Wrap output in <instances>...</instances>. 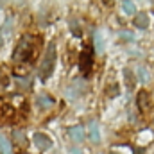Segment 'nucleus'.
Segmentation results:
<instances>
[{
  "label": "nucleus",
  "mask_w": 154,
  "mask_h": 154,
  "mask_svg": "<svg viewBox=\"0 0 154 154\" xmlns=\"http://www.w3.org/2000/svg\"><path fill=\"white\" fill-rule=\"evenodd\" d=\"M122 11H124L125 14H134V13H136L134 2H122Z\"/></svg>",
  "instance_id": "13"
},
{
  "label": "nucleus",
  "mask_w": 154,
  "mask_h": 154,
  "mask_svg": "<svg viewBox=\"0 0 154 154\" xmlns=\"http://www.w3.org/2000/svg\"><path fill=\"white\" fill-rule=\"evenodd\" d=\"M68 136H70V140H74V142H82L84 140V127L82 125H74V127H70L68 129Z\"/></svg>",
  "instance_id": "6"
},
{
  "label": "nucleus",
  "mask_w": 154,
  "mask_h": 154,
  "mask_svg": "<svg viewBox=\"0 0 154 154\" xmlns=\"http://www.w3.org/2000/svg\"><path fill=\"white\" fill-rule=\"evenodd\" d=\"M136 104H138V109L140 111H147L151 108V102H149V93L145 90H142L138 95H136Z\"/></svg>",
  "instance_id": "5"
},
{
  "label": "nucleus",
  "mask_w": 154,
  "mask_h": 154,
  "mask_svg": "<svg viewBox=\"0 0 154 154\" xmlns=\"http://www.w3.org/2000/svg\"><path fill=\"white\" fill-rule=\"evenodd\" d=\"M70 27H72V34H74L75 38H81L82 31H81V27L77 25V22H75V20H72V22H70Z\"/></svg>",
  "instance_id": "14"
},
{
  "label": "nucleus",
  "mask_w": 154,
  "mask_h": 154,
  "mask_svg": "<svg viewBox=\"0 0 154 154\" xmlns=\"http://www.w3.org/2000/svg\"><path fill=\"white\" fill-rule=\"evenodd\" d=\"M108 95H109V97H116V95H118V86H116V84L109 86V91H108Z\"/></svg>",
  "instance_id": "16"
},
{
  "label": "nucleus",
  "mask_w": 154,
  "mask_h": 154,
  "mask_svg": "<svg viewBox=\"0 0 154 154\" xmlns=\"http://www.w3.org/2000/svg\"><path fill=\"white\" fill-rule=\"evenodd\" d=\"M134 25H136L138 29H147V27H149V16H147L145 13L138 14V16L134 18Z\"/></svg>",
  "instance_id": "9"
},
{
  "label": "nucleus",
  "mask_w": 154,
  "mask_h": 154,
  "mask_svg": "<svg viewBox=\"0 0 154 154\" xmlns=\"http://www.w3.org/2000/svg\"><path fill=\"white\" fill-rule=\"evenodd\" d=\"M0 47H2V38H0Z\"/></svg>",
  "instance_id": "20"
},
{
  "label": "nucleus",
  "mask_w": 154,
  "mask_h": 154,
  "mask_svg": "<svg viewBox=\"0 0 154 154\" xmlns=\"http://www.w3.org/2000/svg\"><path fill=\"white\" fill-rule=\"evenodd\" d=\"M36 104H38L39 108L47 109V108H52V106H54V99L43 93V95H38V99H36Z\"/></svg>",
  "instance_id": "8"
},
{
  "label": "nucleus",
  "mask_w": 154,
  "mask_h": 154,
  "mask_svg": "<svg viewBox=\"0 0 154 154\" xmlns=\"http://www.w3.org/2000/svg\"><path fill=\"white\" fill-rule=\"evenodd\" d=\"M124 79H125L127 90H133V88H134V82H136V81H134V75H133V72L125 68V70H124Z\"/></svg>",
  "instance_id": "10"
},
{
  "label": "nucleus",
  "mask_w": 154,
  "mask_h": 154,
  "mask_svg": "<svg viewBox=\"0 0 154 154\" xmlns=\"http://www.w3.org/2000/svg\"><path fill=\"white\" fill-rule=\"evenodd\" d=\"M0 152L2 154H13V149H11V143L5 140V136L0 134Z\"/></svg>",
  "instance_id": "11"
},
{
  "label": "nucleus",
  "mask_w": 154,
  "mask_h": 154,
  "mask_svg": "<svg viewBox=\"0 0 154 154\" xmlns=\"http://www.w3.org/2000/svg\"><path fill=\"white\" fill-rule=\"evenodd\" d=\"M136 74H138V81H140L142 84L149 82V72H147V68H145V66H138Z\"/></svg>",
  "instance_id": "12"
},
{
  "label": "nucleus",
  "mask_w": 154,
  "mask_h": 154,
  "mask_svg": "<svg viewBox=\"0 0 154 154\" xmlns=\"http://www.w3.org/2000/svg\"><path fill=\"white\" fill-rule=\"evenodd\" d=\"M56 57H57V52H56V43L50 41L47 50H45V56L41 59V65H39V77L45 81L54 74V68H56Z\"/></svg>",
  "instance_id": "2"
},
{
  "label": "nucleus",
  "mask_w": 154,
  "mask_h": 154,
  "mask_svg": "<svg viewBox=\"0 0 154 154\" xmlns=\"http://www.w3.org/2000/svg\"><path fill=\"white\" fill-rule=\"evenodd\" d=\"M88 127H90V140H91L93 143H97V142L100 140V129H99V124H97L95 120H91Z\"/></svg>",
  "instance_id": "7"
},
{
  "label": "nucleus",
  "mask_w": 154,
  "mask_h": 154,
  "mask_svg": "<svg viewBox=\"0 0 154 154\" xmlns=\"http://www.w3.org/2000/svg\"><path fill=\"white\" fill-rule=\"evenodd\" d=\"M95 45H97V50L99 52H104V43H102V38H100L99 32L95 34Z\"/></svg>",
  "instance_id": "15"
},
{
  "label": "nucleus",
  "mask_w": 154,
  "mask_h": 154,
  "mask_svg": "<svg viewBox=\"0 0 154 154\" xmlns=\"http://www.w3.org/2000/svg\"><path fill=\"white\" fill-rule=\"evenodd\" d=\"M91 66H93V50H91L90 45H86L84 50L79 56V70H81L82 75H90Z\"/></svg>",
  "instance_id": "3"
},
{
  "label": "nucleus",
  "mask_w": 154,
  "mask_h": 154,
  "mask_svg": "<svg viewBox=\"0 0 154 154\" xmlns=\"http://www.w3.org/2000/svg\"><path fill=\"white\" fill-rule=\"evenodd\" d=\"M32 142H34V145L38 147L39 151H47V149L52 147V140H50L47 134H43V133H34Z\"/></svg>",
  "instance_id": "4"
},
{
  "label": "nucleus",
  "mask_w": 154,
  "mask_h": 154,
  "mask_svg": "<svg viewBox=\"0 0 154 154\" xmlns=\"http://www.w3.org/2000/svg\"><path fill=\"white\" fill-rule=\"evenodd\" d=\"M120 36H122V38H125V39H129V41H133V39H134V36H133L129 31H122V32H120Z\"/></svg>",
  "instance_id": "17"
},
{
  "label": "nucleus",
  "mask_w": 154,
  "mask_h": 154,
  "mask_svg": "<svg viewBox=\"0 0 154 154\" xmlns=\"http://www.w3.org/2000/svg\"><path fill=\"white\" fill-rule=\"evenodd\" d=\"M142 152H143L142 149H134V154H142Z\"/></svg>",
  "instance_id": "18"
},
{
  "label": "nucleus",
  "mask_w": 154,
  "mask_h": 154,
  "mask_svg": "<svg viewBox=\"0 0 154 154\" xmlns=\"http://www.w3.org/2000/svg\"><path fill=\"white\" fill-rule=\"evenodd\" d=\"M108 154H118V152H108Z\"/></svg>",
  "instance_id": "19"
},
{
  "label": "nucleus",
  "mask_w": 154,
  "mask_h": 154,
  "mask_svg": "<svg viewBox=\"0 0 154 154\" xmlns=\"http://www.w3.org/2000/svg\"><path fill=\"white\" fill-rule=\"evenodd\" d=\"M36 41L38 39L34 36H31V34L22 36L18 45H16V48H14V52H13V61H16V63L31 61L34 57V54H36Z\"/></svg>",
  "instance_id": "1"
}]
</instances>
